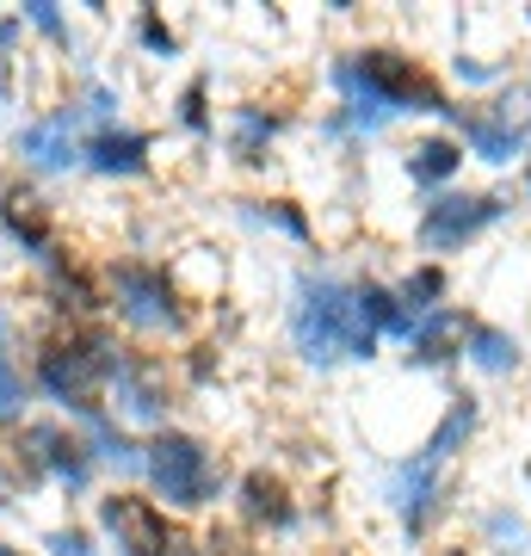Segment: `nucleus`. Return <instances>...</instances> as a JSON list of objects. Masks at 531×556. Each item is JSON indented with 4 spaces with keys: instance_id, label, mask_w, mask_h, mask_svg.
Returning <instances> with one entry per match:
<instances>
[{
    "instance_id": "nucleus-29",
    "label": "nucleus",
    "mask_w": 531,
    "mask_h": 556,
    "mask_svg": "<svg viewBox=\"0 0 531 556\" xmlns=\"http://www.w3.org/2000/svg\"><path fill=\"white\" fill-rule=\"evenodd\" d=\"M457 80H470V87H489V80H501V68H494V62H470V56H457Z\"/></svg>"
},
{
    "instance_id": "nucleus-31",
    "label": "nucleus",
    "mask_w": 531,
    "mask_h": 556,
    "mask_svg": "<svg viewBox=\"0 0 531 556\" xmlns=\"http://www.w3.org/2000/svg\"><path fill=\"white\" fill-rule=\"evenodd\" d=\"M112 105H118L112 100V87H99L93 80V87H87V112H93V118H112Z\"/></svg>"
},
{
    "instance_id": "nucleus-32",
    "label": "nucleus",
    "mask_w": 531,
    "mask_h": 556,
    "mask_svg": "<svg viewBox=\"0 0 531 556\" xmlns=\"http://www.w3.org/2000/svg\"><path fill=\"white\" fill-rule=\"evenodd\" d=\"M211 556H260V551H248L241 538H211Z\"/></svg>"
},
{
    "instance_id": "nucleus-7",
    "label": "nucleus",
    "mask_w": 531,
    "mask_h": 556,
    "mask_svg": "<svg viewBox=\"0 0 531 556\" xmlns=\"http://www.w3.org/2000/svg\"><path fill=\"white\" fill-rule=\"evenodd\" d=\"M507 217V199H494V192H445L420 211L414 223V241L427 248V254H457V248H470L482 229Z\"/></svg>"
},
{
    "instance_id": "nucleus-1",
    "label": "nucleus",
    "mask_w": 531,
    "mask_h": 556,
    "mask_svg": "<svg viewBox=\"0 0 531 556\" xmlns=\"http://www.w3.org/2000/svg\"><path fill=\"white\" fill-rule=\"evenodd\" d=\"M291 340H296V358L328 371L340 358H365L377 353V334L371 321L358 316V285L340 273H296V291H291Z\"/></svg>"
},
{
    "instance_id": "nucleus-20",
    "label": "nucleus",
    "mask_w": 531,
    "mask_h": 556,
    "mask_svg": "<svg viewBox=\"0 0 531 556\" xmlns=\"http://www.w3.org/2000/svg\"><path fill=\"white\" fill-rule=\"evenodd\" d=\"M476 420H482V408H476V396H452V408H445V420L433 427V439L420 445L427 457H439V464H452L464 445H470V433H476Z\"/></svg>"
},
{
    "instance_id": "nucleus-12",
    "label": "nucleus",
    "mask_w": 531,
    "mask_h": 556,
    "mask_svg": "<svg viewBox=\"0 0 531 556\" xmlns=\"http://www.w3.org/2000/svg\"><path fill=\"white\" fill-rule=\"evenodd\" d=\"M80 167H93L105 179H137V174H149V137L142 130H118V124H99L93 137L80 142Z\"/></svg>"
},
{
    "instance_id": "nucleus-22",
    "label": "nucleus",
    "mask_w": 531,
    "mask_h": 556,
    "mask_svg": "<svg viewBox=\"0 0 531 556\" xmlns=\"http://www.w3.org/2000/svg\"><path fill=\"white\" fill-rule=\"evenodd\" d=\"M241 223H254V229H278V236H291V241H309V217L296 211L291 199H241Z\"/></svg>"
},
{
    "instance_id": "nucleus-25",
    "label": "nucleus",
    "mask_w": 531,
    "mask_h": 556,
    "mask_svg": "<svg viewBox=\"0 0 531 556\" xmlns=\"http://www.w3.org/2000/svg\"><path fill=\"white\" fill-rule=\"evenodd\" d=\"M204 93H211V80H192V87L179 93V124H186L192 137H211V112H204Z\"/></svg>"
},
{
    "instance_id": "nucleus-5",
    "label": "nucleus",
    "mask_w": 531,
    "mask_h": 556,
    "mask_svg": "<svg viewBox=\"0 0 531 556\" xmlns=\"http://www.w3.org/2000/svg\"><path fill=\"white\" fill-rule=\"evenodd\" d=\"M353 75L390 118H402V112H445V118H452L445 87H439L414 56H402V50H383V43H377V50H353Z\"/></svg>"
},
{
    "instance_id": "nucleus-23",
    "label": "nucleus",
    "mask_w": 531,
    "mask_h": 556,
    "mask_svg": "<svg viewBox=\"0 0 531 556\" xmlns=\"http://www.w3.org/2000/svg\"><path fill=\"white\" fill-rule=\"evenodd\" d=\"M395 298H402V309H408L414 321L433 316V309H445V273H439V266H414V273L395 285Z\"/></svg>"
},
{
    "instance_id": "nucleus-16",
    "label": "nucleus",
    "mask_w": 531,
    "mask_h": 556,
    "mask_svg": "<svg viewBox=\"0 0 531 556\" xmlns=\"http://www.w3.org/2000/svg\"><path fill=\"white\" fill-rule=\"evenodd\" d=\"M80 445H87L93 464H112V470H124V477H137L142 470V445L124 433L105 408H87V415H80Z\"/></svg>"
},
{
    "instance_id": "nucleus-19",
    "label": "nucleus",
    "mask_w": 531,
    "mask_h": 556,
    "mask_svg": "<svg viewBox=\"0 0 531 556\" xmlns=\"http://www.w3.org/2000/svg\"><path fill=\"white\" fill-rule=\"evenodd\" d=\"M408 179L414 186H445V179L464 167V142H452V137H427V142H414L408 149Z\"/></svg>"
},
{
    "instance_id": "nucleus-30",
    "label": "nucleus",
    "mask_w": 531,
    "mask_h": 556,
    "mask_svg": "<svg viewBox=\"0 0 531 556\" xmlns=\"http://www.w3.org/2000/svg\"><path fill=\"white\" fill-rule=\"evenodd\" d=\"M489 538H501V544H526V526L513 514H489Z\"/></svg>"
},
{
    "instance_id": "nucleus-26",
    "label": "nucleus",
    "mask_w": 531,
    "mask_h": 556,
    "mask_svg": "<svg viewBox=\"0 0 531 556\" xmlns=\"http://www.w3.org/2000/svg\"><path fill=\"white\" fill-rule=\"evenodd\" d=\"M137 38L149 43L155 56H167V62L179 56V38H174V31H167V25H161V13H155V7H142V20H137Z\"/></svg>"
},
{
    "instance_id": "nucleus-28",
    "label": "nucleus",
    "mask_w": 531,
    "mask_h": 556,
    "mask_svg": "<svg viewBox=\"0 0 531 556\" xmlns=\"http://www.w3.org/2000/svg\"><path fill=\"white\" fill-rule=\"evenodd\" d=\"M50 556H93V538L80 532V526H62V532L50 538Z\"/></svg>"
},
{
    "instance_id": "nucleus-18",
    "label": "nucleus",
    "mask_w": 531,
    "mask_h": 556,
    "mask_svg": "<svg viewBox=\"0 0 531 556\" xmlns=\"http://www.w3.org/2000/svg\"><path fill=\"white\" fill-rule=\"evenodd\" d=\"M358 316L371 321L377 340H408L414 334V316L402 309V298H395L390 285H371V278L358 285Z\"/></svg>"
},
{
    "instance_id": "nucleus-3",
    "label": "nucleus",
    "mask_w": 531,
    "mask_h": 556,
    "mask_svg": "<svg viewBox=\"0 0 531 556\" xmlns=\"http://www.w3.org/2000/svg\"><path fill=\"white\" fill-rule=\"evenodd\" d=\"M142 477L155 482V495L174 514H204L211 501H223V457L204 439L174 433V427H161L142 445Z\"/></svg>"
},
{
    "instance_id": "nucleus-8",
    "label": "nucleus",
    "mask_w": 531,
    "mask_h": 556,
    "mask_svg": "<svg viewBox=\"0 0 531 556\" xmlns=\"http://www.w3.org/2000/svg\"><path fill=\"white\" fill-rule=\"evenodd\" d=\"M390 507L395 519H402V538H420L427 526H433V514L445 507V464L427 452H414L408 464H395V477H390Z\"/></svg>"
},
{
    "instance_id": "nucleus-33",
    "label": "nucleus",
    "mask_w": 531,
    "mask_h": 556,
    "mask_svg": "<svg viewBox=\"0 0 531 556\" xmlns=\"http://www.w3.org/2000/svg\"><path fill=\"white\" fill-rule=\"evenodd\" d=\"M13 43H20V20H0V56H7Z\"/></svg>"
},
{
    "instance_id": "nucleus-9",
    "label": "nucleus",
    "mask_w": 531,
    "mask_h": 556,
    "mask_svg": "<svg viewBox=\"0 0 531 556\" xmlns=\"http://www.w3.org/2000/svg\"><path fill=\"white\" fill-rule=\"evenodd\" d=\"M105 390H112L124 420H137V427H167V371H161V358L124 346L118 371H112Z\"/></svg>"
},
{
    "instance_id": "nucleus-6",
    "label": "nucleus",
    "mask_w": 531,
    "mask_h": 556,
    "mask_svg": "<svg viewBox=\"0 0 531 556\" xmlns=\"http://www.w3.org/2000/svg\"><path fill=\"white\" fill-rule=\"evenodd\" d=\"M99 526L118 538V556H198L192 538L142 495H105L99 501Z\"/></svg>"
},
{
    "instance_id": "nucleus-4",
    "label": "nucleus",
    "mask_w": 531,
    "mask_h": 556,
    "mask_svg": "<svg viewBox=\"0 0 531 556\" xmlns=\"http://www.w3.org/2000/svg\"><path fill=\"white\" fill-rule=\"evenodd\" d=\"M105 285H112V309H118L124 328H137V334H186L192 309H186L167 266H155V260H112Z\"/></svg>"
},
{
    "instance_id": "nucleus-2",
    "label": "nucleus",
    "mask_w": 531,
    "mask_h": 556,
    "mask_svg": "<svg viewBox=\"0 0 531 556\" xmlns=\"http://www.w3.org/2000/svg\"><path fill=\"white\" fill-rule=\"evenodd\" d=\"M118 334H105V328H68V334L43 340L38 353V390L50 402H62L68 415H87V408H99V390L112 383V371H118Z\"/></svg>"
},
{
    "instance_id": "nucleus-36",
    "label": "nucleus",
    "mask_w": 531,
    "mask_h": 556,
    "mask_svg": "<svg viewBox=\"0 0 531 556\" xmlns=\"http://www.w3.org/2000/svg\"><path fill=\"white\" fill-rule=\"evenodd\" d=\"M452 556H470V551H452Z\"/></svg>"
},
{
    "instance_id": "nucleus-15",
    "label": "nucleus",
    "mask_w": 531,
    "mask_h": 556,
    "mask_svg": "<svg viewBox=\"0 0 531 556\" xmlns=\"http://www.w3.org/2000/svg\"><path fill=\"white\" fill-rule=\"evenodd\" d=\"M464 334H470V316L457 303L420 316L408 334V365H452V358H464Z\"/></svg>"
},
{
    "instance_id": "nucleus-10",
    "label": "nucleus",
    "mask_w": 531,
    "mask_h": 556,
    "mask_svg": "<svg viewBox=\"0 0 531 556\" xmlns=\"http://www.w3.org/2000/svg\"><path fill=\"white\" fill-rule=\"evenodd\" d=\"M80 118H87V105H56L50 118L25 124L20 130V155L31 161V167H43V174H68V167H80Z\"/></svg>"
},
{
    "instance_id": "nucleus-27",
    "label": "nucleus",
    "mask_w": 531,
    "mask_h": 556,
    "mask_svg": "<svg viewBox=\"0 0 531 556\" xmlns=\"http://www.w3.org/2000/svg\"><path fill=\"white\" fill-rule=\"evenodd\" d=\"M25 20L38 25V31H50L56 43H68V25H62V13L50 7V0H25Z\"/></svg>"
},
{
    "instance_id": "nucleus-21",
    "label": "nucleus",
    "mask_w": 531,
    "mask_h": 556,
    "mask_svg": "<svg viewBox=\"0 0 531 556\" xmlns=\"http://www.w3.org/2000/svg\"><path fill=\"white\" fill-rule=\"evenodd\" d=\"M285 130V118L278 112H260V105H236V137H229V149H236L241 167H260L266 161V142Z\"/></svg>"
},
{
    "instance_id": "nucleus-14",
    "label": "nucleus",
    "mask_w": 531,
    "mask_h": 556,
    "mask_svg": "<svg viewBox=\"0 0 531 556\" xmlns=\"http://www.w3.org/2000/svg\"><path fill=\"white\" fill-rule=\"evenodd\" d=\"M25 433H31V445H38L50 482H62L68 495H80V489L93 482V457H87V445H80L75 433H62V427H50V420H31Z\"/></svg>"
},
{
    "instance_id": "nucleus-34",
    "label": "nucleus",
    "mask_w": 531,
    "mask_h": 556,
    "mask_svg": "<svg viewBox=\"0 0 531 556\" xmlns=\"http://www.w3.org/2000/svg\"><path fill=\"white\" fill-rule=\"evenodd\" d=\"M7 93H13V56H0V105H7Z\"/></svg>"
},
{
    "instance_id": "nucleus-11",
    "label": "nucleus",
    "mask_w": 531,
    "mask_h": 556,
    "mask_svg": "<svg viewBox=\"0 0 531 556\" xmlns=\"http://www.w3.org/2000/svg\"><path fill=\"white\" fill-rule=\"evenodd\" d=\"M452 124H457V137L470 142V155H482L489 167H507V161L526 155V130L513 124V100H494L489 112L452 105Z\"/></svg>"
},
{
    "instance_id": "nucleus-35",
    "label": "nucleus",
    "mask_w": 531,
    "mask_h": 556,
    "mask_svg": "<svg viewBox=\"0 0 531 556\" xmlns=\"http://www.w3.org/2000/svg\"><path fill=\"white\" fill-rule=\"evenodd\" d=\"M0 556H20V551H13V544H0Z\"/></svg>"
},
{
    "instance_id": "nucleus-13",
    "label": "nucleus",
    "mask_w": 531,
    "mask_h": 556,
    "mask_svg": "<svg viewBox=\"0 0 531 556\" xmlns=\"http://www.w3.org/2000/svg\"><path fill=\"white\" fill-rule=\"evenodd\" d=\"M236 501H241V519H248V526H266V532H291L296 519H303L296 501H291V482L278 477V470H248Z\"/></svg>"
},
{
    "instance_id": "nucleus-24",
    "label": "nucleus",
    "mask_w": 531,
    "mask_h": 556,
    "mask_svg": "<svg viewBox=\"0 0 531 556\" xmlns=\"http://www.w3.org/2000/svg\"><path fill=\"white\" fill-rule=\"evenodd\" d=\"M25 402H31V383H25V371L13 365V353L0 346V420H7V427H20Z\"/></svg>"
},
{
    "instance_id": "nucleus-17",
    "label": "nucleus",
    "mask_w": 531,
    "mask_h": 556,
    "mask_svg": "<svg viewBox=\"0 0 531 556\" xmlns=\"http://www.w3.org/2000/svg\"><path fill=\"white\" fill-rule=\"evenodd\" d=\"M464 358H470L476 371H489V378H507L519 371V340L507 328H494V321H470V334H464Z\"/></svg>"
}]
</instances>
